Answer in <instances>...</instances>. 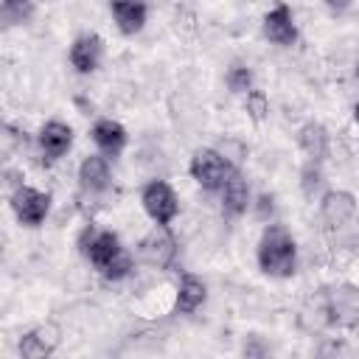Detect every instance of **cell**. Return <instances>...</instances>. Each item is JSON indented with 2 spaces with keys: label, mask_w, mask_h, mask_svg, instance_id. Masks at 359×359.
Listing matches in <instances>:
<instances>
[{
  "label": "cell",
  "mask_w": 359,
  "mask_h": 359,
  "mask_svg": "<svg viewBox=\"0 0 359 359\" xmlns=\"http://www.w3.org/2000/svg\"><path fill=\"white\" fill-rule=\"evenodd\" d=\"M79 250L81 255L101 272L104 280H123L135 264H132V255L121 247V238L112 233V230H95V227H87L79 238Z\"/></svg>",
  "instance_id": "cell-1"
},
{
  "label": "cell",
  "mask_w": 359,
  "mask_h": 359,
  "mask_svg": "<svg viewBox=\"0 0 359 359\" xmlns=\"http://www.w3.org/2000/svg\"><path fill=\"white\" fill-rule=\"evenodd\" d=\"M258 266L269 278H292L297 272V244L283 224H266L258 241Z\"/></svg>",
  "instance_id": "cell-2"
},
{
  "label": "cell",
  "mask_w": 359,
  "mask_h": 359,
  "mask_svg": "<svg viewBox=\"0 0 359 359\" xmlns=\"http://www.w3.org/2000/svg\"><path fill=\"white\" fill-rule=\"evenodd\" d=\"M233 171H236V165H233L227 157H222L216 149H196L194 157H191V163H188L191 180H194L202 191H208V194L222 191L224 182H227V177H230Z\"/></svg>",
  "instance_id": "cell-3"
},
{
  "label": "cell",
  "mask_w": 359,
  "mask_h": 359,
  "mask_svg": "<svg viewBox=\"0 0 359 359\" xmlns=\"http://www.w3.org/2000/svg\"><path fill=\"white\" fill-rule=\"evenodd\" d=\"M137 255L143 264L154 269H168L177 258V238L171 236L168 224H154L137 244Z\"/></svg>",
  "instance_id": "cell-4"
},
{
  "label": "cell",
  "mask_w": 359,
  "mask_h": 359,
  "mask_svg": "<svg viewBox=\"0 0 359 359\" xmlns=\"http://www.w3.org/2000/svg\"><path fill=\"white\" fill-rule=\"evenodd\" d=\"M140 202H143L146 216H149L154 224H168V222H174V216L180 213L177 194H174V188H171L165 180H151V182H146V188H143V194H140Z\"/></svg>",
  "instance_id": "cell-5"
},
{
  "label": "cell",
  "mask_w": 359,
  "mask_h": 359,
  "mask_svg": "<svg viewBox=\"0 0 359 359\" xmlns=\"http://www.w3.org/2000/svg\"><path fill=\"white\" fill-rule=\"evenodd\" d=\"M11 210L20 224L39 227L50 213V194H42L31 185H17L11 194Z\"/></svg>",
  "instance_id": "cell-6"
},
{
  "label": "cell",
  "mask_w": 359,
  "mask_h": 359,
  "mask_svg": "<svg viewBox=\"0 0 359 359\" xmlns=\"http://www.w3.org/2000/svg\"><path fill=\"white\" fill-rule=\"evenodd\" d=\"M356 216V196L342 188H331L320 196V219L328 230L345 227Z\"/></svg>",
  "instance_id": "cell-7"
},
{
  "label": "cell",
  "mask_w": 359,
  "mask_h": 359,
  "mask_svg": "<svg viewBox=\"0 0 359 359\" xmlns=\"http://www.w3.org/2000/svg\"><path fill=\"white\" fill-rule=\"evenodd\" d=\"M264 36L272 42V45H280V48H292L297 42V25H294V14L286 3H278L275 8H269L264 14Z\"/></svg>",
  "instance_id": "cell-8"
},
{
  "label": "cell",
  "mask_w": 359,
  "mask_h": 359,
  "mask_svg": "<svg viewBox=\"0 0 359 359\" xmlns=\"http://www.w3.org/2000/svg\"><path fill=\"white\" fill-rule=\"evenodd\" d=\"M36 143H39V151H42L45 165H50V163L62 160L70 151V146H73V129L67 123H62V121H48L39 129Z\"/></svg>",
  "instance_id": "cell-9"
},
{
  "label": "cell",
  "mask_w": 359,
  "mask_h": 359,
  "mask_svg": "<svg viewBox=\"0 0 359 359\" xmlns=\"http://www.w3.org/2000/svg\"><path fill=\"white\" fill-rule=\"evenodd\" d=\"M101 56H104V42H101L98 34H81V36H76L73 45H70V53H67L70 65L81 76L95 73L98 65H101Z\"/></svg>",
  "instance_id": "cell-10"
},
{
  "label": "cell",
  "mask_w": 359,
  "mask_h": 359,
  "mask_svg": "<svg viewBox=\"0 0 359 359\" xmlns=\"http://www.w3.org/2000/svg\"><path fill=\"white\" fill-rule=\"evenodd\" d=\"M109 11L123 36L140 34L146 25V17H149V6L143 0H109Z\"/></svg>",
  "instance_id": "cell-11"
},
{
  "label": "cell",
  "mask_w": 359,
  "mask_h": 359,
  "mask_svg": "<svg viewBox=\"0 0 359 359\" xmlns=\"http://www.w3.org/2000/svg\"><path fill=\"white\" fill-rule=\"evenodd\" d=\"M90 137H93V143L98 146V151L104 154V157H109V160H115L123 149H126V129L118 123V121H112V118H98L95 123H93V132H90Z\"/></svg>",
  "instance_id": "cell-12"
},
{
  "label": "cell",
  "mask_w": 359,
  "mask_h": 359,
  "mask_svg": "<svg viewBox=\"0 0 359 359\" xmlns=\"http://www.w3.org/2000/svg\"><path fill=\"white\" fill-rule=\"evenodd\" d=\"M59 348V331L53 325H36L20 337V356L25 359H45Z\"/></svg>",
  "instance_id": "cell-13"
},
{
  "label": "cell",
  "mask_w": 359,
  "mask_h": 359,
  "mask_svg": "<svg viewBox=\"0 0 359 359\" xmlns=\"http://www.w3.org/2000/svg\"><path fill=\"white\" fill-rule=\"evenodd\" d=\"M297 146L300 151L306 154L309 163H323L331 151V137H328V129L317 121H309L297 129Z\"/></svg>",
  "instance_id": "cell-14"
},
{
  "label": "cell",
  "mask_w": 359,
  "mask_h": 359,
  "mask_svg": "<svg viewBox=\"0 0 359 359\" xmlns=\"http://www.w3.org/2000/svg\"><path fill=\"white\" fill-rule=\"evenodd\" d=\"M109 157L104 154H90L79 165V185L84 194H104L109 188Z\"/></svg>",
  "instance_id": "cell-15"
},
{
  "label": "cell",
  "mask_w": 359,
  "mask_h": 359,
  "mask_svg": "<svg viewBox=\"0 0 359 359\" xmlns=\"http://www.w3.org/2000/svg\"><path fill=\"white\" fill-rule=\"evenodd\" d=\"M219 194H222V210H224V216L236 219V216L247 213V208H250V185H247V180L238 171H233L227 177V182H224V188Z\"/></svg>",
  "instance_id": "cell-16"
},
{
  "label": "cell",
  "mask_w": 359,
  "mask_h": 359,
  "mask_svg": "<svg viewBox=\"0 0 359 359\" xmlns=\"http://www.w3.org/2000/svg\"><path fill=\"white\" fill-rule=\"evenodd\" d=\"M205 297H208V289H205V283H202L196 275L185 272V275L180 278V283H177L174 309H177L180 314H194V311H196V309L205 303Z\"/></svg>",
  "instance_id": "cell-17"
},
{
  "label": "cell",
  "mask_w": 359,
  "mask_h": 359,
  "mask_svg": "<svg viewBox=\"0 0 359 359\" xmlns=\"http://www.w3.org/2000/svg\"><path fill=\"white\" fill-rule=\"evenodd\" d=\"M224 84H227V90H230L233 95H247V93L255 87V79H252V70H250L247 65L236 62V65L227 67V73H224Z\"/></svg>",
  "instance_id": "cell-18"
},
{
  "label": "cell",
  "mask_w": 359,
  "mask_h": 359,
  "mask_svg": "<svg viewBox=\"0 0 359 359\" xmlns=\"http://www.w3.org/2000/svg\"><path fill=\"white\" fill-rule=\"evenodd\" d=\"M36 3L34 0H3V20L6 25H20L34 17Z\"/></svg>",
  "instance_id": "cell-19"
},
{
  "label": "cell",
  "mask_w": 359,
  "mask_h": 359,
  "mask_svg": "<svg viewBox=\"0 0 359 359\" xmlns=\"http://www.w3.org/2000/svg\"><path fill=\"white\" fill-rule=\"evenodd\" d=\"M244 109H247V115L255 121V123H261L264 118H266V112H269V101H266V95H264V90H250L247 95H244Z\"/></svg>",
  "instance_id": "cell-20"
},
{
  "label": "cell",
  "mask_w": 359,
  "mask_h": 359,
  "mask_svg": "<svg viewBox=\"0 0 359 359\" xmlns=\"http://www.w3.org/2000/svg\"><path fill=\"white\" fill-rule=\"evenodd\" d=\"M300 188L309 199H314V194L323 188V171L320 163H306V168L300 171Z\"/></svg>",
  "instance_id": "cell-21"
},
{
  "label": "cell",
  "mask_w": 359,
  "mask_h": 359,
  "mask_svg": "<svg viewBox=\"0 0 359 359\" xmlns=\"http://www.w3.org/2000/svg\"><path fill=\"white\" fill-rule=\"evenodd\" d=\"M325 3V8L331 11V14H345L351 6H353V0H323Z\"/></svg>",
  "instance_id": "cell-22"
},
{
  "label": "cell",
  "mask_w": 359,
  "mask_h": 359,
  "mask_svg": "<svg viewBox=\"0 0 359 359\" xmlns=\"http://www.w3.org/2000/svg\"><path fill=\"white\" fill-rule=\"evenodd\" d=\"M266 210L272 213V196H266V194H264V196L258 199V213H261V216H266Z\"/></svg>",
  "instance_id": "cell-23"
},
{
  "label": "cell",
  "mask_w": 359,
  "mask_h": 359,
  "mask_svg": "<svg viewBox=\"0 0 359 359\" xmlns=\"http://www.w3.org/2000/svg\"><path fill=\"white\" fill-rule=\"evenodd\" d=\"M353 121H356V123H359V101H356V104H353Z\"/></svg>",
  "instance_id": "cell-24"
},
{
  "label": "cell",
  "mask_w": 359,
  "mask_h": 359,
  "mask_svg": "<svg viewBox=\"0 0 359 359\" xmlns=\"http://www.w3.org/2000/svg\"><path fill=\"white\" fill-rule=\"evenodd\" d=\"M353 73H356V79H359V62H356V70H353Z\"/></svg>",
  "instance_id": "cell-25"
}]
</instances>
